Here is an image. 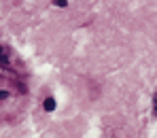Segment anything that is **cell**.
I'll return each mask as SVG.
<instances>
[{
	"label": "cell",
	"instance_id": "obj_1",
	"mask_svg": "<svg viewBox=\"0 0 157 138\" xmlns=\"http://www.w3.org/2000/svg\"><path fill=\"white\" fill-rule=\"evenodd\" d=\"M43 109L47 110V113L55 110V100H53V98H45V104H43Z\"/></svg>",
	"mask_w": 157,
	"mask_h": 138
},
{
	"label": "cell",
	"instance_id": "obj_2",
	"mask_svg": "<svg viewBox=\"0 0 157 138\" xmlns=\"http://www.w3.org/2000/svg\"><path fill=\"white\" fill-rule=\"evenodd\" d=\"M0 64H4L6 66V53H4V49L0 47Z\"/></svg>",
	"mask_w": 157,
	"mask_h": 138
},
{
	"label": "cell",
	"instance_id": "obj_3",
	"mask_svg": "<svg viewBox=\"0 0 157 138\" xmlns=\"http://www.w3.org/2000/svg\"><path fill=\"white\" fill-rule=\"evenodd\" d=\"M153 115L157 117V91H155V96H153Z\"/></svg>",
	"mask_w": 157,
	"mask_h": 138
},
{
	"label": "cell",
	"instance_id": "obj_4",
	"mask_svg": "<svg viewBox=\"0 0 157 138\" xmlns=\"http://www.w3.org/2000/svg\"><path fill=\"white\" fill-rule=\"evenodd\" d=\"M53 2H55L57 6H66V4H68V0H53Z\"/></svg>",
	"mask_w": 157,
	"mask_h": 138
},
{
	"label": "cell",
	"instance_id": "obj_5",
	"mask_svg": "<svg viewBox=\"0 0 157 138\" xmlns=\"http://www.w3.org/2000/svg\"><path fill=\"white\" fill-rule=\"evenodd\" d=\"M6 96H9V94H6V91H0V98H2V100H4V98H6Z\"/></svg>",
	"mask_w": 157,
	"mask_h": 138
}]
</instances>
